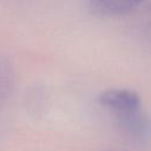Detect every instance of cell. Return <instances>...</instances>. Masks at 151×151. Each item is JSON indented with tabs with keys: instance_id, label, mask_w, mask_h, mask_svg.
Returning a JSON list of instances; mask_svg holds the SVG:
<instances>
[{
	"instance_id": "1",
	"label": "cell",
	"mask_w": 151,
	"mask_h": 151,
	"mask_svg": "<svg viewBox=\"0 0 151 151\" xmlns=\"http://www.w3.org/2000/svg\"><path fill=\"white\" fill-rule=\"evenodd\" d=\"M98 101L103 107L113 112L118 119L142 110L139 96L134 91L126 88H111L104 91L98 97Z\"/></svg>"
},
{
	"instance_id": "2",
	"label": "cell",
	"mask_w": 151,
	"mask_h": 151,
	"mask_svg": "<svg viewBox=\"0 0 151 151\" xmlns=\"http://www.w3.org/2000/svg\"><path fill=\"white\" fill-rule=\"evenodd\" d=\"M143 0H91L93 11L104 17H118L130 13Z\"/></svg>"
},
{
	"instance_id": "3",
	"label": "cell",
	"mask_w": 151,
	"mask_h": 151,
	"mask_svg": "<svg viewBox=\"0 0 151 151\" xmlns=\"http://www.w3.org/2000/svg\"><path fill=\"white\" fill-rule=\"evenodd\" d=\"M109 151H112V150H109Z\"/></svg>"
}]
</instances>
